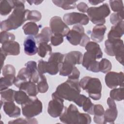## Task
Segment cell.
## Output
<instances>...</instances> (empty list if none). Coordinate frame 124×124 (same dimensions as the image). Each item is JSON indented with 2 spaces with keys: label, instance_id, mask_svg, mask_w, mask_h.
Returning <instances> with one entry per match:
<instances>
[{
  "label": "cell",
  "instance_id": "6da1fadb",
  "mask_svg": "<svg viewBox=\"0 0 124 124\" xmlns=\"http://www.w3.org/2000/svg\"><path fill=\"white\" fill-rule=\"evenodd\" d=\"M25 0H14V11L6 20L0 22L1 30L8 31L17 29L27 20V10L25 9Z\"/></svg>",
  "mask_w": 124,
  "mask_h": 124
},
{
  "label": "cell",
  "instance_id": "7a4b0ae2",
  "mask_svg": "<svg viewBox=\"0 0 124 124\" xmlns=\"http://www.w3.org/2000/svg\"><path fill=\"white\" fill-rule=\"evenodd\" d=\"M59 119L61 122L67 124H88L92 120L89 114L80 113L77 107L72 104L68 107H64Z\"/></svg>",
  "mask_w": 124,
  "mask_h": 124
},
{
  "label": "cell",
  "instance_id": "3957f363",
  "mask_svg": "<svg viewBox=\"0 0 124 124\" xmlns=\"http://www.w3.org/2000/svg\"><path fill=\"white\" fill-rule=\"evenodd\" d=\"M54 93L62 99L75 103L80 93L78 79H68L64 82L60 84Z\"/></svg>",
  "mask_w": 124,
  "mask_h": 124
},
{
  "label": "cell",
  "instance_id": "277c9868",
  "mask_svg": "<svg viewBox=\"0 0 124 124\" xmlns=\"http://www.w3.org/2000/svg\"><path fill=\"white\" fill-rule=\"evenodd\" d=\"M64 55L60 52H55L50 55L47 62L42 59L38 61V69L41 74L48 73L55 75L60 71L63 61Z\"/></svg>",
  "mask_w": 124,
  "mask_h": 124
},
{
  "label": "cell",
  "instance_id": "5b68a950",
  "mask_svg": "<svg viewBox=\"0 0 124 124\" xmlns=\"http://www.w3.org/2000/svg\"><path fill=\"white\" fill-rule=\"evenodd\" d=\"M79 84L80 88L85 91L89 96L94 100H98L101 97L102 84L99 79L90 77H84Z\"/></svg>",
  "mask_w": 124,
  "mask_h": 124
},
{
  "label": "cell",
  "instance_id": "8992f818",
  "mask_svg": "<svg viewBox=\"0 0 124 124\" xmlns=\"http://www.w3.org/2000/svg\"><path fill=\"white\" fill-rule=\"evenodd\" d=\"M83 55L78 51H72L64 55V59L59 71L62 76H69L72 72L75 65L82 63Z\"/></svg>",
  "mask_w": 124,
  "mask_h": 124
},
{
  "label": "cell",
  "instance_id": "52a82bcc",
  "mask_svg": "<svg viewBox=\"0 0 124 124\" xmlns=\"http://www.w3.org/2000/svg\"><path fill=\"white\" fill-rule=\"evenodd\" d=\"M110 9L107 3L99 7H91L88 8L87 13L89 20L94 24L103 25L106 22L105 18L110 14Z\"/></svg>",
  "mask_w": 124,
  "mask_h": 124
},
{
  "label": "cell",
  "instance_id": "ba28073f",
  "mask_svg": "<svg viewBox=\"0 0 124 124\" xmlns=\"http://www.w3.org/2000/svg\"><path fill=\"white\" fill-rule=\"evenodd\" d=\"M67 40L74 46H85L90 42V38L84 33V29L80 24L75 25L66 36Z\"/></svg>",
  "mask_w": 124,
  "mask_h": 124
},
{
  "label": "cell",
  "instance_id": "9c48e42d",
  "mask_svg": "<svg viewBox=\"0 0 124 124\" xmlns=\"http://www.w3.org/2000/svg\"><path fill=\"white\" fill-rule=\"evenodd\" d=\"M104 51L110 56H115L117 61L124 64V42L121 39L107 40L105 43Z\"/></svg>",
  "mask_w": 124,
  "mask_h": 124
},
{
  "label": "cell",
  "instance_id": "30bf717a",
  "mask_svg": "<svg viewBox=\"0 0 124 124\" xmlns=\"http://www.w3.org/2000/svg\"><path fill=\"white\" fill-rule=\"evenodd\" d=\"M22 114L27 118H31L42 112L43 105L41 101L36 96H31L26 103L21 105Z\"/></svg>",
  "mask_w": 124,
  "mask_h": 124
},
{
  "label": "cell",
  "instance_id": "8fae6325",
  "mask_svg": "<svg viewBox=\"0 0 124 124\" xmlns=\"http://www.w3.org/2000/svg\"><path fill=\"white\" fill-rule=\"evenodd\" d=\"M52 100L48 105L47 112L53 118L59 117L64 109V99L57 95L54 92L52 94Z\"/></svg>",
  "mask_w": 124,
  "mask_h": 124
},
{
  "label": "cell",
  "instance_id": "7c38bea8",
  "mask_svg": "<svg viewBox=\"0 0 124 124\" xmlns=\"http://www.w3.org/2000/svg\"><path fill=\"white\" fill-rule=\"evenodd\" d=\"M49 26L53 34H61L64 37L70 31L68 26L58 16H54L50 19Z\"/></svg>",
  "mask_w": 124,
  "mask_h": 124
},
{
  "label": "cell",
  "instance_id": "4fadbf2b",
  "mask_svg": "<svg viewBox=\"0 0 124 124\" xmlns=\"http://www.w3.org/2000/svg\"><path fill=\"white\" fill-rule=\"evenodd\" d=\"M64 22L67 25L79 24L81 25H86L89 23V19L85 14L72 12L65 14L63 16Z\"/></svg>",
  "mask_w": 124,
  "mask_h": 124
},
{
  "label": "cell",
  "instance_id": "5bb4252c",
  "mask_svg": "<svg viewBox=\"0 0 124 124\" xmlns=\"http://www.w3.org/2000/svg\"><path fill=\"white\" fill-rule=\"evenodd\" d=\"M98 59L97 56L94 53L87 51L82 57V65L86 69L93 72H99V62L96 61Z\"/></svg>",
  "mask_w": 124,
  "mask_h": 124
},
{
  "label": "cell",
  "instance_id": "9a60e30c",
  "mask_svg": "<svg viewBox=\"0 0 124 124\" xmlns=\"http://www.w3.org/2000/svg\"><path fill=\"white\" fill-rule=\"evenodd\" d=\"M124 73L122 72H108L105 78L106 84L108 88L114 89L118 86L124 87Z\"/></svg>",
  "mask_w": 124,
  "mask_h": 124
},
{
  "label": "cell",
  "instance_id": "2e32d148",
  "mask_svg": "<svg viewBox=\"0 0 124 124\" xmlns=\"http://www.w3.org/2000/svg\"><path fill=\"white\" fill-rule=\"evenodd\" d=\"M107 104L108 108L104 112V124L107 123L114 124L118 115L116 105L114 100L110 97L107 99Z\"/></svg>",
  "mask_w": 124,
  "mask_h": 124
},
{
  "label": "cell",
  "instance_id": "e0dca14e",
  "mask_svg": "<svg viewBox=\"0 0 124 124\" xmlns=\"http://www.w3.org/2000/svg\"><path fill=\"white\" fill-rule=\"evenodd\" d=\"M0 49L7 56H17L20 53V46L18 42L15 41H10L2 44Z\"/></svg>",
  "mask_w": 124,
  "mask_h": 124
},
{
  "label": "cell",
  "instance_id": "ac0fdd59",
  "mask_svg": "<svg viewBox=\"0 0 124 124\" xmlns=\"http://www.w3.org/2000/svg\"><path fill=\"white\" fill-rule=\"evenodd\" d=\"M36 42L35 39L32 36H29L26 38L23 44L24 50L26 54L32 56L38 52Z\"/></svg>",
  "mask_w": 124,
  "mask_h": 124
},
{
  "label": "cell",
  "instance_id": "d6986e66",
  "mask_svg": "<svg viewBox=\"0 0 124 124\" xmlns=\"http://www.w3.org/2000/svg\"><path fill=\"white\" fill-rule=\"evenodd\" d=\"M124 21L122 20L112 26L108 34V40L120 39L124 34Z\"/></svg>",
  "mask_w": 124,
  "mask_h": 124
},
{
  "label": "cell",
  "instance_id": "ffe728a7",
  "mask_svg": "<svg viewBox=\"0 0 124 124\" xmlns=\"http://www.w3.org/2000/svg\"><path fill=\"white\" fill-rule=\"evenodd\" d=\"M107 28L104 25H96L93 29L91 38L96 42H101L104 37Z\"/></svg>",
  "mask_w": 124,
  "mask_h": 124
},
{
  "label": "cell",
  "instance_id": "44dd1931",
  "mask_svg": "<svg viewBox=\"0 0 124 124\" xmlns=\"http://www.w3.org/2000/svg\"><path fill=\"white\" fill-rule=\"evenodd\" d=\"M3 110L10 117L16 118L20 115V109L14 102H6L3 103Z\"/></svg>",
  "mask_w": 124,
  "mask_h": 124
},
{
  "label": "cell",
  "instance_id": "7402d4cb",
  "mask_svg": "<svg viewBox=\"0 0 124 124\" xmlns=\"http://www.w3.org/2000/svg\"><path fill=\"white\" fill-rule=\"evenodd\" d=\"M18 88L24 91L30 96H36L38 91L36 83L31 81H26L21 83Z\"/></svg>",
  "mask_w": 124,
  "mask_h": 124
},
{
  "label": "cell",
  "instance_id": "603a6c76",
  "mask_svg": "<svg viewBox=\"0 0 124 124\" xmlns=\"http://www.w3.org/2000/svg\"><path fill=\"white\" fill-rule=\"evenodd\" d=\"M25 66L27 67L31 73V81L35 83H37L41 78V75L37 67L36 62L33 61H30L25 63Z\"/></svg>",
  "mask_w": 124,
  "mask_h": 124
},
{
  "label": "cell",
  "instance_id": "cb8c5ba5",
  "mask_svg": "<svg viewBox=\"0 0 124 124\" xmlns=\"http://www.w3.org/2000/svg\"><path fill=\"white\" fill-rule=\"evenodd\" d=\"M52 35L51 29L48 27H46L42 29L39 34L35 36V39L38 44L43 42L47 43L50 41Z\"/></svg>",
  "mask_w": 124,
  "mask_h": 124
},
{
  "label": "cell",
  "instance_id": "d4e9b609",
  "mask_svg": "<svg viewBox=\"0 0 124 124\" xmlns=\"http://www.w3.org/2000/svg\"><path fill=\"white\" fill-rule=\"evenodd\" d=\"M104 112L105 110L102 105L100 104L94 105L93 120L96 124H104Z\"/></svg>",
  "mask_w": 124,
  "mask_h": 124
},
{
  "label": "cell",
  "instance_id": "484cf974",
  "mask_svg": "<svg viewBox=\"0 0 124 124\" xmlns=\"http://www.w3.org/2000/svg\"><path fill=\"white\" fill-rule=\"evenodd\" d=\"M15 75L8 74L1 77L0 79V91L7 89L14 83L15 79Z\"/></svg>",
  "mask_w": 124,
  "mask_h": 124
},
{
  "label": "cell",
  "instance_id": "4316f807",
  "mask_svg": "<svg viewBox=\"0 0 124 124\" xmlns=\"http://www.w3.org/2000/svg\"><path fill=\"white\" fill-rule=\"evenodd\" d=\"M24 32L26 35L33 36L37 35L39 31L38 26L33 22H29L26 23L22 27Z\"/></svg>",
  "mask_w": 124,
  "mask_h": 124
},
{
  "label": "cell",
  "instance_id": "83f0119b",
  "mask_svg": "<svg viewBox=\"0 0 124 124\" xmlns=\"http://www.w3.org/2000/svg\"><path fill=\"white\" fill-rule=\"evenodd\" d=\"M15 5L14 0H1L0 2V14L1 16L8 15L13 9H14Z\"/></svg>",
  "mask_w": 124,
  "mask_h": 124
},
{
  "label": "cell",
  "instance_id": "f1b7e54d",
  "mask_svg": "<svg viewBox=\"0 0 124 124\" xmlns=\"http://www.w3.org/2000/svg\"><path fill=\"white\" fill-rule=\"evenodd\" d=\"M87 51L92 52L96 55L98 59L102 57L103 53L99 45L94 42H89L85 46Z\"/></svg>",
  "mask_w": 124,
  "mask_h": 124
},
{
  "label": "cell",
  "instance_id": "f546056e",
  "mask_svg": "<svg viewBox=\"0 0 124 124\" xmlns=\"http://www.w3.org/2000/svg\"><path fill=\"white\" fill-rule=\"evenodd\" d=\"M31 96H29L24 91L22 90L16 91L14 99L16 103L19 105H23L26 103L30 100Z\"/></svg>",
  "mask_w": 124,
  "mask_h": 124
},
{
  "label": "cell",
  "instance_id": "4dcf8cb0",
  "mask_svg": "<svg viewBox=\"0 0 124 124\" xmlns=\"http://www.w3.org/2000/svg\"><path fill=\"white\" fill-rule=\"evenodd\" d=\"M76 2L77 1L72 0H52V2L55 5L66 10L75 9Z\"/></svg>",
  "mask_w": 124,
  "mask_h": 124
},
{
  "label": "cell",
  "instance_id": "1f68e13d",
  "mask_svg": "<svg viewBox=\"0 0 124 124\" xmlns=\"http://www.w3.org/2000/svg\"><path fill=\"white\" fill-rule=\"evenodd\" d=\"M15 92L16 91L11 89H7L0 91L1 101L3 103L6 102H14Z\"/></svg>",
  "mask_w": 124,
  "mask_h": 124
},
{
  "label": "cell",
  "instance_id": "d6a6232c",
  "mask_svg": "<svg viewBox=\"0 0 124 124\" xmlns=\"http://www.w3.org/2000/svg\"><path fill=\"white\" fill-rule=\"evenodd\" d=\"M38 55L41 58H44L47 54L52 53V47L47 43H41L38 44Z\"/></svg>",
  "mask_w": 124,
  "mask_h": 124
},
{
  "label": "cell",
  "instance_id": "836d02e7",
  "mask_svg": "<svg viewBox=\"0 0 124 124\" xmlns=\"http://www.w3.org/2000/svg\"><path fill=\"white\" fill-rule=\"evenodd\" d=\"M110 97L114 100L120 101L124 99V87L114 88L110 92Z\"/></svg>",
  "mask_w": 124,
  "mask_h": 124
},
{
  "label": "cell",
  "instance_id": "e575fe53",
  "mask_svg": "<svg viewBox=\"0 0 124 124\" xmlns=\"http://www.w3.org/2000/svg\"><path fill=\"white\" fill-rule=\"evenodd\" d=\"M42 18V15L41 13L36 10L30 11L27 10L26 19L27 20H30L33 22L39 21Z\"/></svg>",
  "mask_w": 124,
  "mask_h": 124
},
{
  "label": "cell",
  "instance_id": "d590c367",
  "mask_svg": "<svg viewBox=\"0 0 124 124\" xmlns=\"http://www.w3.org/2000/svg\"><path fill=\"white\" fill-rule=\"evenodd\" d=\"M112 68L111 62L108 59L103 58L99 62V72L103 73H106L110 71Z\"/></svg>",
  "mask_w": 124,
  "mask_h": 124
},
{
  "label": "cell",
  "instance_id": "8d00e7d4",
  "mask_svg": "<svg viewBox=\"0 0 124 124\" xmlns=\"http://www.w3.org/2000/svg\"><path fill=\"white\" fill-rule=\"evenodd\" d=\"M37 87L38 92L40 93H45L48 89V85L47 80L44 74L41 75V78L37 83Z\"/></svg>",
  "mask_w": 124,
  "mask_h": 124
},
{
  "label": "cell",
  "instance_id": "74e56055",
  "mask_svg": "<svg viewBox=\"0 0 124 124\" xmlns=\"http://www.w3.org/2000/svg\"><path fill=\"white\" fill-rule=\"evenodd\" d=\"M94 105L92 103L91 99L87 97L84 101L81 107H82L85 112H88L91 115H93Z\"/></svg>",
  "mask_w": 124,
  "mask_h": 124
},
{
  "label": "cell",
  "instance_id": "f35d334b",
  "mask_svg": "<svg viewBox=\"0 0 124 124\" xmlns=\"http://www.w3.org/2000/svg\"><path fill=\"white\" fill-rule=\"evenodd\" d=\"M111 10L115 12L124 11V5L122 0H109Z\"/></svg>",
  "mask_w": 124,
  "mask_h": 124
},
{
  "label": "cell",
  "instance_id": "ab89813d",
  "mask_svg": "<svg viewBox=\"0 0 124 124\" xmlns=\"http://www.w3.org/2000/svg\"><path fill=\"white\" fill-rule=\"evenodd\" d=\"M15 36L13 33L6 31H2L0 34V42L1 44L8 41H14Z\"/></svg>",
  "mask_w": 124,
  "mask_h": 124
},
{
  "label": "cell",
  "instance_id": "60d3db41",
  "mask_svg": "<svg viewBox=\"0 0 124 124\" xmlns=\"http://www.w3.org/2000/svg\"><path fill=\"white\" fill-rule=\"evenodd\" d=\"M124 19V11L113 13L110 16V21L112 24L115 25Z\"/></svg>",
  "mask_w": 124,
  "mask_h": 124
},
{
  "label": "cell",
  "instance_id": "b9f144b4",
  "mask_svg": "<svg viewBox=\"0 0 124 124\" xmlns=\"http://www.w3.org/2000/svg\"><path fill=\"white\" fill-rule=\"evenodd\" d=\"M9 124H37L38 122L35 118H19L8 122Z\"/></svg>",
  "mask_w": 124,
  "mask_h": 124
},
{
  "label": "cell",
  "instance_id": "7bdbcfd3",
  "mask_svg": "<svg viewBox=\"0 0 124 124\" xmlns=\"http://www.w3.org/2000/svg\"><path fill=\"white\" fill-rule=\"evenodd\" d=\"M63 36L61 34H53L51 37V44L54 46H57L61 44L63 41Z\"/></svg>",
  "mask_w": 124,
  "mask_h": 124
},
{
  "label": "cell",
  "instance_id": "ee69618b",
  "mask_svg": "<svg viewBox=\"0 0 124 124\" xmlns=\"http://www.w3.org/2000/svg\"><path fill=\"white\" fill-rule=\"evenodd\" d=\"M3 76L8 74H16V70L15 67L11 64H7L4 66L2 70Z\"/></svg>",
  "mask_w": 124,
  "mask_h": 124
},
{
  "label": "cell",
  "instance_id": "f6af8a7d",
  "mask_svg": "<svg viewBox=\"0 0 124 124\" xmlns=\"http://www.w3.org/2000/svg\"><path fill=\"white\" fill-rule=\"evenodd\" d=\"M80 75V72L78 69L75 66L71 73V74L68 76V78L72 80H78Z\"/></svg>",
  "mask_w": 124,
  "mask_h": 124
},
{
  "label": "cell",
  "instance_id": "bcb514c9",
  "mask_svg": "<svg viewBox=\"0 0 124 124\" xmlns=\"http://www.w3.org/2000/svg\"><path fill=\"white\" fill-rule=\"evenodd\" d=\"M77 9L82 13H86L89 7L88 5L83 2H81L79 3L77 6Z\"/></svg>",
  "mask_w": 124,
  "mask_h": 124
},
{
  "label": "cell",
  "instance_id": "7dc6e473",
  "mask_svg": "<svg viewBox=\"0 0 124 124\" xmlns=\"http://www.w3.org/2000/svg\"><path fill=\"white\" fill-rule=\"evenodd\" d=\"M7 55L0 49V61H1V69H2L3 66V63L4 62L6 59Z\"/></svg>",
  "mask_w": 124,
  "mask_h": 124
},
{
  "label": "cell",
  "instance_id": "c3c4849f",
  "mask_svg": "<svg viewBox=\"0 0 124 124\" xmlns=\"http://www.w3.org/2000/svg\"><path fill=\"white\" fill-rule=\"evenodd\" d=\"M88 1L92 5H97L100 3H102L104 2L103 0H89Z\"/></svg>",
  "mask_w": 124,
  "mask_h": 124
},
{
  "label": "cell",
  "instance_id": "681fc988",
  "mask_svg": "<svg viewBox=\"0 0 124 124\" xmlns=\"http://www.w3.org/2000/svg\"><path fill=\"white\" fill-rule=\"evenodd\" d=\"M43 1V0H41V1H39V0H28L27 1V2L28 3H29V4L30 5H31L32 4H34L35 5H38L41 4L42 2Z\"/></svg>",
  "mask_w": 124,
  "mask_h": 124
}]
</instances>
